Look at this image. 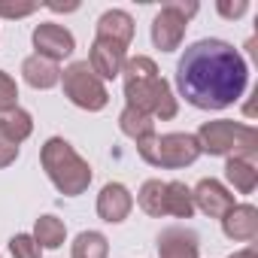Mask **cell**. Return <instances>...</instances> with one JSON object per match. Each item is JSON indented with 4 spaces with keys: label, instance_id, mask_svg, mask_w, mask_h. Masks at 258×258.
<instances>
[{
    "label": "cell",
    "instance_id": "obj_7",
    "mask_svg": "<svg viewBox=\"0 0 258 258\" xmlns=\"http://www.w3.org/2000/svg\"><path fill=\"white\" fill-rule=\"evenodd\" d=\"M198 13V4H182V0H173V4H164L158 10V16L152 19V43L161 52H176L185 40V28L188 19Z\"/></svg>",
    "mask_w": 258,
    "mask_h": 258
},
{
    "label": "cell",
    "instance_id": "obj_23",
    "mask_svg": "<svg viewBox=\"0 0 258 258\" xmlns=\"http://www.w3.org/2000/svg\"><path fill=\"white\" fill-rule=\"evenodd\" d=\"M121 73H124V82H140V79L158 76V64H155L149 55H137V58H127V61H124Z\"/></svg>",
    "mask_w": 258,
    "mask_h": 258
},
{
    "label": "cell",
    "instance_id": "obj_11",
    "mask_svg": "<svg viewBox=\"0 0 258 258\" xmlns=\"http://www.w3.org/2000/svg\"><path fill=\"white\" fill-rule=\"evenodd\" d=\"M222 231L228 240H240V243L255 240L258 237V210L252 204H234L222 216Z\"/></svg>",
    "mask_w": 258,
    "mask_h": 258
},
{
    "label": "cell",
    "instance_id": "obj_12",
    "mask_svg": "<svg viewBox=\"0 0 258 258\" xmlns=\"http://www.w3.org/2000/svg\"><path fill=\"white\" fill-rule=\"evenodd\" d=\"M94 40H106V43H112V46L127 52V46H131V40H134V19L124 10H106L97 19V37Z\"/></svg>",
    "mask_w": 258,
    "mask_h": 258
},
{
    "label": "cell",
    "instance_id": "obj_30",
    "mask_svg": "<svg viewBox=\"0 0 258 258\" xmlns=\"http://www.w3.org/2000/svg\"><path fill=\"white\" fill-rule=\"evenodd\" d=\"M228 258H258V252H255V246H246V249H237V252H231Z\"/></svg>",
    "mask_w": 258,
    "mask_h": 258
},
{
    "label": "cell",
    "instance_id": "obj_16",
    "mask_svg": "<svg viewBox=\"0 0 258 258\" xmlns=\"http://www.w3.org/2000/svg\"><path fill=\"white\" fill-rule=\"evenodd\" d=\"M225 179L231 182L234 191L252 195L255 185H258V164H255V158H228V164H225Z\"/></svg>",
    "mask_w": 258,
    "mask_h": 258
},
{
    "label": "cell",
    "instance_id": "obj_14",
    "mask_svg": "<svg viewBox=\"0 0 258 258\" xmlns=\"http://www.w3.org/2000/svg\"><path fill=\"white\" fill-rule=\"evenodd\" d=\"M124 61H127L124 49H118V46H112L106 40H94L91 49H88V67L94 70L97 79H115L121 73Z\"/></svg>",
    "mask_w": 258,
    "mask_h": 258
},
{
    "label": "cell",
    "instance_id": "obj_18",
    "mask_svg": "<svg viewBox=\"0 0 258 258\" xmlns=\"http://www.w3.org/2000/svg\"><path fill=\"white\" fill-rule=\"evenodd\" d=\"M164 213L176 216V219H191L195 216V201H191V188L179 179L167 182L164 188Z\"/></svg>",
    "mask_w": 258,
    "mask_h": 258
},
{
    "label": "cell",
    "instance_id": "obj_8",
    "mask_svg": "<svg viewBox=\"0 0 258 258\" xmlns=\"http://www.w3.org/2000/svg\"><path fill=\"white\" fill-rule=\"evenodd\" d=\"M31 40H34V55H43V58H49V61H64V58H70L73 55V49H76V40H73V34L64 28V25H55V22H43V25H37L34 28V34H31Z\"/></svg>",
    "mask_w": 258,
    "mask_h": 258
},
{
    "label": "cell",
    "instance_id": "obj_25",
    "mask_svg": "<svg viewBox=\"0 0 258 258\" xmlns=\"http://www.w3.org/2000/svg\"><path fill=\"white\" fill-rule=\"evenodd\" d=\"M16 106H19V85L7 70H0V115Z\"/></svg>",
    "mask_w": 258,
    "mask_h": 258
},
{
    "label": "cell",
    "instance_id": "obj_9",
    "mask_svg": "<svg viewBox=\"0 0 258 258\" xmlns=\"http://www.w3.org/2000/svg\"><path fill=\"white\" fill-rule=\"evenodd\" d=\"M191 201H195V210H201L204 216L210 219H222L231 207H234V195L219 182V179H201L195 188H191Z\"/></svg>",
    "mask_w": 258,
    "mask_h": 258
},
{
    "label": "cell",
    "instance_id": "obj_6",
    "mask_svg": "<svg viewBox=\"0 0 258 258\" xmlns=\"http://www.w3.org/2000/svg\"><path fill=\"white\" fill-rule=\"evenodd\" d=\"M61 85H64L67 100L85 112H100L109 103V91H106L103 79L94 76L88 61H73L67 70H61Z\"/></svg>",
    "mask_w": 258,
    "mask_h": 258
},
{
    "label": "cell",
    "instance_id": "obj_27",
    "mask_svg": "<svg viewBox=\"0 0 258 258\" xmlns=\"http://www.w3.org/2000/svg\"><path fill=\"white\" fill-rule=\"evenodd\" d=\"M216 10H219V16H225V19H240V16L249 10V4H246V0H219Z\"/></svg>",
    "mask_w": 258,
    "mask_h": 258
},
{
    "label": "cell",
    "instance_id": "obj_10",
    "mask_svg": "<svg viewBox=\"0 0 258 258\" xmlns=\"http://www.w3.org/2000/svg\"><path fill=\"white\" fill-rule=\"evenodd\" d=\"M134 210V195L127 191V185L121 182H106L97 195V216L109 225H118L131 216Z\"/></svg>",
    "mask_w": 258,
    "mask_h": 258
},
{
    "label": "cell",
    "instance_id": "obj_26",
    "mask_svg": "<svg viewBox=\"0 0 258 258\" xmlns=\"http://www.w3.org/2000/svg\"><path fill=\"white\" fill-rule=\"evenodd\" d=\"M37 4H13V0H0V19H25L34 16Z\"/></svg>",
    "mask_w": 258,
    "mask_h": 258
},
{
    "label": "cell",
    "instance_id": "obj_5",
    "mask_svg": "<svg viewBox=\"0 0 258 258\" xmlns=\"http://www.w3.org/2000/svg\"><path fill=\"white\" fill-rule=\"evenodd\" d=\"M124 97L131 109H140L152 118H176L179 103L173 97V88L164 76H152V79H140V82H124Z\"/></svg>",
    "mask_w": 258,
    "mask_h": 258
},
{
    "label": "cell",
    "instance_id": "obj_4",
    "mask_svg": "<svg viewBox=\"0 0 258 258\" xmlns=\"http://www.w3.org/2000/svg\"><path fill=\"white\" fill-rule=\"evenodd\" d=\"M137 152L146 164L152 167H164V170H179L188 167L201 158V146L195 140V134H155L137 143Z\"/></svg>",
    "mask_w": 258,
    "mask_h": 258
},
{
    "label": "cell",
    "instance_id": "obj_24",
    "mask_svg": "<svg viewBox=\"0 0 258 258\" xmlns=\"http://www.w3.org/2000/svg\"><path fill=\"white\" fill-rule=\"evenodd\" d=\"M10 252H13V258H43V249L34 240V234H16V237H10Z\"/></svg>",
    "mask_w": 258,
    "mask_h": 258
},
{
    "label": "cell",
    "instance_id": "obj_13",
    "mask_svg": "<svg viewBox=\"0 0 258 258\" xmlns=\"http://www.w3.org/2000/svg\"><path fill=\"white\" fill-rule=\"evenodd\" d=\"M198 252H201L198 234L188 228L173 225L158 234V258H198Z\"/></svg>",
    "mask_w": 258,
    "mask_h": 258
},
{
    "label": "cell",
    "instance_id": "obj_21",
    "mask_svg": "<svg viewBox=\"0 0 258 258\" xmlns=\"http://www.w3.org/2000/svg\"><path fill=\"white\" fill-rule=\"evenodd\" d=\"M164 188H167V182H161V179H146V182L140 185L137 204H140V210H143L146 216H155V219L167 216V213H164Z\"/></svg>",
    "mask_w": 258,
    "mask_h": 258
},
{
    "label": "cell",
    "instance_id": "obj_19",
    "mask_svg": "<svg viewBox=\"0 0 258 258\" xmlns=\"http://www.w3.org/2000/svg\"><path fill=\"white\" fill-rule=\"evenodd\" d=\"M0 131H4L13 143H19V146H22V143L34 134V118H31V112H28V109L16 106V109H10V112L0 115Z\"/></svg>",
    "mask_w": 258,
    "mask_h": 258
},
{
    "label": "cell",
    "instance_id": "obj_28",
    "mask_svg": "<svg viewBox=\"0 0 258 258\" xmlns=\"http://www.w3.org/2000/svg\"><path fill=\"white\" fill-rule=\"evenodd\" d=\"M19 158V143H13L4 131H0V167H10Z\"/></svg>",
    "mask_w": 258,
    "mask_h": 258
},
{
    "label": "cell",
    "instance_id": "obj_15",
    "mask_svg": "<svg viewBox=\"0 0 258 258\" xmlns=\"http://www.w3.org/2000/svg\"><path fill=\"white\" fill-rule=\"evenodd\" d=\"M22 76H25V82H28L31 88L49 91V88H55V85L61 82V67H58L55 61L43 58V55H28V58L22 61Z\"/></svg>",
    "mask_w": 258,
    "mask_h": 258
},
{
    "label": "cell",
    "instance_id": "obj_17",
    "mask_svg": "<svg viewBox=\"0 0 258 258\" xmlns=\"http://www.w3.org/2000/svg\"><path fill=\"white\" fill-rule=\"evenodd\" d=\"M118 127H121V134L131 137L134 143H140V140H146V137H155V118L146 115V112H140V109H131V106L121 109Z\"/></svg>",
    "mask_w": 258,
    "mask_h": 258
},
{
    "label": "cell",
    "instance_id": "obj_29",
    "mask_svg": "<svg viewBox=\"0 0 258 258\" xmlns=\"http://www.w3.org/2000/svg\"><path fill=\"white\" fill-rule=\"evenodd\" d=\"M52 13H76L79 10V4H46Z\"/></svg>",
    "mask_w": 258,
    "mask_h": 258
},
{
    "label": "cell",
    "instance_id": "obj_1",
    "mask_svg": "<svg viewBox=\"0 0 258 258\" xmlns=\"http://www.w3.org/2000/svg\"><path fill=\"white\" fill-rule=\"evenodd\" d=\"M246 58L225 40L207 37L191 43L176 64V88L198 109H225L246 91Z\"/></svg>",
    "mask_w": 258,
    "mask_h": 258
},
{
    "label": "cell",
    "instance_id": "obj_22",
    "mask_svg": "<svg viewBox=\"0 0 258 258\" xmlns=\"http://www.w3.org/2000/svg\"><path fill=\"white\" fill-rule=\"evenodd\" d=\"M109 243L100 231H82L73 240V258H106Z\"/></svg>",
    "mask_w": 258,
    "mask_h": 258
},
{
    "label": "cell",
    "instance_id": "obj_2",
    "mask_svg": "<svg viewBox=\"0 0 258 258\" xmlns=\"http://www.w3.org/2000/svg\"><path fill=\"white\" fill-rule=\"evenodd\" d=\"M40 164L46 170V176L52 179V185L67 195V198H76L82 195L88 185H91V164L64 140V137H49L43 143V152H40Z\"/></svg>",
    "mask_w": 258,
    "mask_h": 258
},
{
    "label": "cell",
    "instance_id": "obj_3",
    "mask_svg": "<svg viewBox=\"0 0 258 258\" xmlns=\"http://www.w3.org/2000/svg\"><path fill=\"white\" fill-rule=\"evenodd\" d=\"M195 140H198L201 152L222 155V158H255V152H258V131L252 124L231 121V118L204 121Z\"/></svg>",
    "mask_w": 258,
    "mask_h": 258
},
{
    "label": "cell",
    "instance_id": "obj_20",
    "mask_svg": "<svg viewBox=\"0 0 258 258\" xmlns=\"http://www.w3.org/2000/svg\"><path fill=\"white\" fill-rule=\"evenodd\" d=\"M34 240L40 243V249H61V243L67 240V228L58 216H40L34 225Z\"/></svg>",
    "mask_w": 258,
    "mask_h": 258
}]
</instances>
